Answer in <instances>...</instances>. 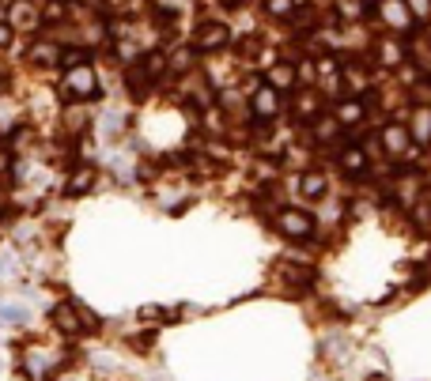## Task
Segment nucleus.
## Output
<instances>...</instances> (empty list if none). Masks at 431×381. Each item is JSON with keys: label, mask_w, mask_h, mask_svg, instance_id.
<instances>
[{"label": "nucleus", "mask_w": 431, "mask_h": 381, "mask_svg": "<svg viewBox=\"0 0 431 381\" xmlns=\"http://www.w3.org/2000/svg\"><path fill=\"white\" fill-rule=\"evenodd\" d=\"M382 4V23L386 27H394V30H409L412 27V8H409V0H379Z\"/></svg>", "instance_id": "nucleus-10"}, {"label": "nucleus", "mask_w": 431, "mask_h": 381, "mask_svg": "<svg viewBox=\"0 0 431 381\" xmlns=\"http://www.w3.org/2000/svg\"><path fill=\"white\" fill-rule=\"evenodd\" d=\"M329 110L337 113V121L345 125V133H348V128H359V125H363V117H367L363 95H345V99H333Z\"/></svg>", "instance_id": "nucleus-7"}, {"label": "nucleus", "mask_w": 431, "mask_h": 381, "mask_svg": "<svg viewBox=\"0 0 431 381\" xmlns=\"http://www.w3.org/2000/svg\"><path fill=\"white\" fill-rule=\"evenodd\" d=\"M79 64H91V50L87 46H65L61 50V68H79Z\"/></svg>", "instance_id": "nucleus-19"}, {"label": "nucleus", "mask_w": 431, "mask_h": 381, "mask_svg": "<svg viewBox=\"0 0 431 381\" xmlns=\"http://www.w3.org/2000/svg\"><path fill=\"white\" fill-rule=\"evenodd\" d=\"M280 110H284V102H280V91H276V87L261 84L258 91L250 95V113H253V121H273V117H280Z\"/></svg>", "instance_id": "nucleus-5"}, {"label": "nucleus", "mask_w": 431, "mask_h": 381, "mask_svg": "<svg viewBox=\"0 0 431 381\" xmlns=\"http://www.w3.org/2000/svg\"><path fill=\"white\" fill-rule=\"evenodd\" d=\"M30 140H35V128H30V125H15L12 128V133H8V148H27V144Z\"/></svg>", "instance_id": "nucleus-23"}, {"label": "nucleus", "mask_w": 431, "mask_h": 381, "mask_svg": "<svg viewBox=\"0 0 431 381\" xmlns=\"http://www.w3.org/2000/svg\"><path fill=\"white\" fill-rule=\"evenodd\" d=\"M273 223L287 242H307V238H314V231H318L314 215L303 212V208H280V212L273 215Z\"/></svg>", "instance_id": "nucleus-1"}, {"label": "nucleus", "mask_w": 431, "mask_h": 381, "mask_svg": "<svg viewBox=\"0 0 431 381\" xmlns=\"http://www.w3.org/2000/svg\"><path fill=\"white\" fill-rule=\"evenodd\" d=\"M27 64H38V68H53V64H61V50L53 42H35L27 50Z\"/></svg>", "instance_id": "nucleus-15"}, {"label": "nucleus", "mask_w": 431, "mask_h": 381, "mask_svg": "<svg viewBox=\"0 0 431 381\" xmlns=\"http://www.w3.org/2000/svg\"><path fill=\"white\" fill-rule=\"evenodd\" d=\"M374 57H379V64L382 68H401V61H405V46L401 42H379L374 46Z\"/></svg>", "instance_id": "nucleus-16"}, {"label": "nucleus", "mask_w": 431, "mask_h": 381, "mask_svg": "<svg viewBox=\"0 0 431 381\" xmlns=\"http://www.w3.org/2000/svg\"><path fill=\"white\" fill-rule=\"evenodd\" d=\"M409 8H412V15H428L431 0H409Z\"/></svg>", "instance_id": "nucleus-28"}, {"label": "nucleus", "mask_w": 431, "mask_h": 381, "mask_svg": "<svg viewBox=\"0 0 431 381\" xmlns=\"http://www.w3.org/2000/svg\"><path fill=\"white\" fill-rule=\"evenodd\" d=\"M367 381H386V374H371V378H367Z\"/></svg>", "instance_id": "nucleus-29"}, {"label": "nucleus", "mask_w": 431, "mask_h": 381, "mask_svg": "<svg viewBox=\"0 0 431 381\" xmlns=\"http://www.w3.org/2000/svg\"><path fill=\"white\" fill-rule=\"evenodd\" d=\"M12 38H15V27H12V23H0V53H4V50H12Z\"/></svg>", "instance_id": "nucleus-27"}, {"label": "nucleus", "mask_w": 431, "mask_h": 381, "mask_svg": "<svg viewBox=\"0 0 431 381\" xmlns=\"http://www.w3.org/2000/svg\"><path fill=\"white\" fill-rule=\"evenodd\" d=\"M42 15H46V23H61L65 19V0H50V4L42 8Z\"/></svg>", "instance_id": "nucleus-24"}, {"label": "nucleus", "mask_w": 431, "mask_h": 381, "mask_svg": "<svg viewBox=\"0 0 431 381\" xmlns=\"http://www.w3.org/2000/svg\"><path fill=\"white\" fill-rule=\"evenodd\" d=\"M129 347H133V351H137V355H151V351H155V332H133V336H129Z\"/></svg>", "instance_id": "nucleus-22"}, {"label": "nucleus", "mask_w": 431, "mask_h": 381, "mask_svg": "<svg viewBox=\"0 0 431 381\" xmlns=\"http://www.w3.org/2000/svg\"><path fill=\"white\" fill-rule=\"evenodd\" d=\"M405 125H409L412 140H416L420 148L431 144V106H428V102H416V106L409 110V121H405Z\"/></svg>", "instance_id": "nucleus-11"}, {"label": "nucleus", "mask_w": 431, "mask_h": 381, "mask_svg": "<svg viewBox=\"0 0 431 381\" xmlns=\"http://www.w3.org/2000/svg\"><path fill=\"white\" fill-rule=\"evenodd\" d=\"M235 50H238V57H258L261 42H258V38H242V42H238Z\"/></svg>", "instance_id": "nucleus-25"}, {"label": "nucleus", "mask_w": 431, "mask_h": 381, "mask_svg": "<svg viewBox=\"0 0 431 381\" xmlns=\"http://www.w3.org/2000/svg\"><path fill=\"white\" fill-rule=\"evenodd\" d=\"M363 4H374V0H363Z\"/></svg>", "instance_id": "nucleus-30"}, {"label": "nucleus", "mask_w": 431, "mask_h": 381, "mask_svg": "<svg viewBox=\"0 0 431 381\" xmlns=\"http://www.w3.org/2000/svg\"><path fill=\"white\" fill-rule=\"evenodd\" d=\"M265 84H269V87H276L280 95H284V91H299V72H295L287 61H276V64H269Z\"/></svg>", "instance_id": "nucleus-12"}, {"label": "nucleus", "mask_w": 431, "mask_h": 381, "mask_svg": "<svg viewBox=\"0 0 431 381\" xmlns=\"http://www.w3.org/2000/svg\"><path fill=\"white\" fill-rule=\"evenodd\" d=\"M27 321V306L15 298H0V325H23Z\"/></svg>", "instance_id": "nucleus-18"}, {"label": "nucleus", "mask_w": 431, "mask_h": 381, "mask_svg": "<svg viewBox=\"0 0 431 381\" xmlns=\"http://www.w3.org/2000/svg\"><path fill=\"white\" fill-rule=\"evenodd\" d=\"M50 325L61 332V336H79L84 332V318H79V306L76 302H57L50 306Z\"/></svg>", "instance_id": "nucleus-6"}, {"label": "nucleus", "mask_w": 431, "mask_h": 381, "mask_svg": "<svg viewBox=\"0 0 431 381\" xmlns=\"http://www.w3.org/2000/svg\"><path fill=\"white\" fill-rule=\"evenodd\" d=\"M91 185H95V166H91V163H79V166L68 174V182H65V197L76 200V197H84Z\"/></svg>", "instance_id": "nucleus-14"}, {"label": "nucleus", "mask_w": 431, "mask_h": 381, "mask_svg": "<svg viewBox=\"0 0 431 381\" xmlns=\"http://www.w3.org/2000/svg\"><path fill=\"white\" fill-rule=\"evenodd\" d=\"M379 140H382V155H390V159H405L412 151V133H409V125H401V121H390V125H382L379 128Z\"/></svg>", "instance_id": "nucleus-3"}, {"label": "nucleus", "mask_w": 431, "mask_h": 381, "mask_svg": "<svg viewBox=\"0 0 431 381\" xmlns=\"http://www.w3.org/2000/svg\"><path fill=\"white\" fill-rule=\"evenodd\" d=\"M299 193L307 200H325L329 197V177H325L322 170H307V174L299 177Z\"/></svg>", "instance_id": "nucleus-13"}, {"label": "nucleus", "mask_w": 431, "mask_h": 381, "mask_svg": "<svg viewBox=\"0 0 431 381\" xmlns=\"http://www.w3.org/2000/svg\"><path fill=\"white\" fill-rule=\"evenodd\" d=\"M140 321H148V325H159V321H178V313L166 310V306H140Z\"/></svg>", "instance_id": "nucleus-20"}, {"label": "nucleus", "mask_w": 431, "mask_h": 381, "mask_svg": "<svg viewBox=\"0 0 431 381\" xmlns=\"http://www.w3.org/2000/svg\"><path fill=\"white\" fill-rule=\"evenodd\" d=\"M265 12L273 19H287V15L299 12V0H265Z\"/></svg>", "instance_id": "nucleus-21"}, {"label": "nucleus", "mask_w": 431, "mask_h": 381, "mask_svg": "<svg viewBox=\"0 0 431 381\" xmlns=\"http://www.w3.org/2000/svg\"><path fill=\"white\" fill-rule=\"evenodd\" d=\"M318 113H322V99H318L314 91H303L299 99H295V110H291L295 121H314Z\"/></svg>", "instance_id": "nucleus-17"}, {"label": "nucleus", "mask_w": 431, "mask_h": 381, "mask_svg": "<svg viewBox=\"0 0 431 381\" xmlns=\"http://www.w3.org/2000/svg\"><path fill=\"white\" fill-rule=\"evenodd\" d=\"M337 163H341V170H345L348 177H363L367 174V148L356 144V140H348L345 148L337 151Z\"/></svg>", "instance_id": "nucleus-9"}, {"label": "nucleus", "mask_w": 431, "mask_h": 381, "mask_svg": "<svg viewBox=\"0 0 431 381\" xmlns=\"http://www.w3.org/2000/svg\"><path fill=\"white\" fill-rule=\"evenodd\" d=\"M99 76H95L91 64H79V68H65V79H61V95L68 99H99Z\"/></svg>", "instance_id": "nucleus-2"}, {"label": "nucleus", "mask_w": 431, "mask_h": 381, "mask_svg": "<svg viewBox=\"0 0 431 381\" xmlns=\"http://www.w3.org/2000/svg\"><path fill=\"white\" fill-rule=\"evenodd\" d=\"M8 23H12L15 30H35L38 23H46V15L38 12L30 0H12V4H8Z\"/></svg>", "instance_id": "nucleus-8"}, {"label": "nucleus", "mask_w": 431, "mask_h": 381, "mask_svg": "<svg viewBox=\"0 0 431 381\" xmlns=\"http://www.w3.org/2000/svg\"><path fill=\"white\" fill-rule=\"evenodd\" d=\"M227 42H231V27L227 23H216V19H204L193 38V46L201 53H220V50H227Z\"/></svg>", "instance_id": "nucleus-4"}, {"label": "nucleus", "mask_w": 431, "mask_h": 381, "mask_svg": "<svg viewBox=\"0 0 431 381\" xmlns=\"http://www.w3.org/2000/svg\"><path fill=\"white\" fill-rule=\"evenodd\" d=\"M79 318H84V332H99V329H102V321L95 318V313L87 310V306H79Z\"/></svg>", "instance_id": "nucleus-26"}]
</instances>
